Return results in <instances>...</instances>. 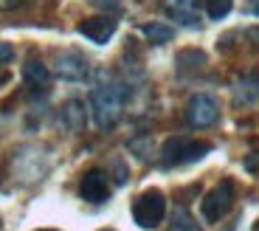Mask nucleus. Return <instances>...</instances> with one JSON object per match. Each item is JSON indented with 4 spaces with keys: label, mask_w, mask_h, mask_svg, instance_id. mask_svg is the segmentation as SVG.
Wrapping results in <instances>:
<instances>
[{
    "label": "nucleus",
    "mask_w": 259,
    "mask_h": 231,
    "mask_svg": "<svg viewBox=\"0 0 259 231\" xmlns=\"http://www.w3.org/2000/svg\"><path fill=\"white\" fill-rule=\"evenodd\" d=\"M23 79H26L34 90H46L48 79H51V71H48L42 62H26L23 65Z\"/></svg>",
    "instance_id": "nucleus-9"
},
{
    "label": "nucleus",
    "mask_w": 259,
    "mask_h": 231,
    "mask_svg": "<svg viewBox=\"0 0 259 231\" xmlns=\"http://www.w3.org/2000/svg\"><path fill=\"white\" fill-rule=\"evenodd\" d=\"M124 107V88L116 82H99L96 88L91 90V113L93 122L102 130H110L113 124L118 122Z\"/></svg>",
    "instance_id": "nucleus-1"
},
{
    "label": "nucleus",
    "mask_w": 259,
    "mask_h": 231,
    "mask_svg": "<svg viewBox=\"0 0 259 231\" xmlns=\"http://www.w3.org/2000/svg\"><path fill=\"white\" fill-rule=\"evenodd\" d=\"M12 57H14L12 45H9V43H0V62H9Z\"/></svg>",
    "instance_id": "nucleus-17"
},
{
    "label": "nucleus",
    "mask_w": 259,
    "mask_h": 231,
    "mask_svg": "<svg viewBox=\"0 0 259 231\" xmlns=\"http://www.w3.org/2000/svg\"><path fill=\"white\" fill-rule=\"evenodd\" d=\"M79 195L91 203H104L110 198V183H107V175L102 169H88L79 180Z\"/></svg>",
    "instance_id": "nucleus-6"
},
{
    "label": "nucleus",
    "mask_w": 259,
    "mask_h": 231,
    "mask_svg": "<svg viewBox=\"0 0 259 231\" xmlns=\"http://www.w3.org/2000/svg\"><path fill=\"white\" fill-rule=\"evenodd\" d=\"M203 65H206V54L203 51H194V48H189V51H181L178 54V71L181 73H194V71H203Z\"/></svg>",
    "instance_id": "nucleus-11"
},
{
    "label": "nucleus",
    "mask_w": 259,
    "mask_h": 231,
    "mask_svg": "<svg viewBox=\"0 0 259 231\" xmlns=\"http://www.w3.org/2000/svg\"><path fill=\"white\" fill-rule=\"evenodd\" d=\"M54 73L62 79H71V82L84 79L88 76V59L79 51H59L54 57Z\"/></svg>",
    "instance_id": "nucleus-7"
},
{
    "label": "nucleus",
    "mask_w": 259,
    "mask_h": 231,
    "mask_svg": "<svg viewBox=\"0 0 259 231\" xmlns=\"http://www.w3.org/2000/svg\"><path fill=\"white\" fill-rule=\"evenodd\" d=\"M234 206V183L228 178H223L217 186H211V192L203 195L200 200V212L206 223H217L220 217H226L228 209Z\"/></svg>",
    "instance_id": "nucleus-4"
},
{
    "label": "nucleus",
    "mask_w": 259,
    "mask_h": 231,
    "mask_svg": "<svg viewBox=\"0 0 259 231\" xmlns=\"http://www.w3.org/2000/svg\"><path fill=\"white\" fill-rule=\"evenodd\" d=\"M93 3H96V6H104V9H110V12H118V0H93Z\"/></svg>",
    "instance_id": "nucleus-18"
},
{
    "label": "nucleus",
    "mask_w": 259,
    "mask_h": 231,
    "mask_svg": "<svg viewBox=\"0 0 259 231\" xmlns=\"http://www.w3.org/2000/svg\"><path fill=\"white\" fill-rule=\"evenodd\" d=\"M251 14H256V17H259V0H251Z\"/></svg>",
    "instance_id": "nucleus-19"
},
{
    "label": "nucleus",
    "mask_w": 259,
    "mask_h": 231,
    "mask_svg": "<svg viewBox=\"0 0 259 231\" xmlns=\"http://www.w3.org/2000/svg\"><path fill=\"white\" fill-rule=\"evenodd\" d=\"M234 96H237V102H259V73L242 76L234 88Z\"/></svg>",
    "instance_id": "nucleus-10"
},
{
    "label": "nucleus",
    "mask_w": 259,
    "mask_h": 231,
    "mask_svg": "<svg viewBox=\"0 0 259 231\" xmlns=\"http://www.w3.org/2000/svg\"><path fill=\"white\" fill-rule=\"evenodd\" d=\"M208 152H211V144L208 141H192V138H183V135H172L161 147V167L194 164V161H200Z\"/></svg>",
    "instance_id": "nucleus-2"
},
{
    "label": "nucleus",
    "mask_w": 259,
    "mask_h": 231,
    "mask_svg": "<svg viewBox=\"0 0 259 231\" xmlns=\"http://www.w3.org/2000/svg\"><path fill=\"white\" fill-rule=\"evenodd\" d=\"M169 231H200V225L192 220V214L186 209H175L172 214V223H169Z\"/></svg>",
    "instance_id": "nucleus-13"
},
{
    "label": "nucleus",
    "mask_w": 259,
    "mask_h": 231,
    "mask_svg": "<svg viewBox=\"0 0 259 231\" xmlns=\"http://www.w3.org/2000/svg\"><path fill=\"white\" fill-rule=\"evenodd\" d=\"M37 231H57V228H37Z\"/></svg>",
    "instance_id": "nucleus-20"
},
{
    "label": "nucleus",
    "mask_w": 259,
    "mask_h": 231,
    "mask_svg": "<svg viewBox=\"0 0 259 231\" xmlns=\"http://www.w3.org/2000/svg\"><path fill=\"white\" fill-rule=\"evenodd\" d=\"M79 31L96 45H104L107 40L116 34V20L113 17H91V20H82L79 23Z\"/></svg>",
    "instance_id": "nucleus-8"
},
{
    "label": "nucleus",
    "mask_w": 259,
    "mask_h": 231,
    "mask_svg": "<svg viewBox=\"0 0 259 231\" xmlns=\"http://www.w3.org/2000/svg\"><path fill=\"white\" fill-rule=\"evenodd\" d=\"M141 34L149 40V43H166V40L175 37V28H172V26H163V23H149V26L141 28Z\"/></svg>",
    "instance_id": "nucleus-12"
},
{
    "label": "nucleus",
    "mask_w": 259,
    "mask_h": 231,
    "mask_svg": "<svg viewBox=\"0 0 259 231\" xmlns=\"http://www.w3.org/2000/svg\"><path fill=\"white\" fill-rule=\"evenodd\" d=\"M102 231H113V228H102Z\"/></svg>",
    "instance_id": "nucleus-21"
},
{
    "label": "nucleus",
    "mask_w": 259,
    "mask_h": 231,
    "mask_svg": "<svg viewBox=\"0 0 259 231\" xmlns=\"http://www.w3.org/2000/svg\"><path fill=\"white\" fill-rule=\"evenodd\" d=\"M217 119H220V107H217V102H214L211 96H192V102L186 104V122L192 124V127L203 130V127H211V124H217Z\"/></svg>",
    "instance_id": "nucleus-5"
},
{
    "label": "nucleus",
    "mask_w": 259,
    "mask_h": 231,
    "mask_svg": "<svg viewBox=\"0 0 259 231\" xmlns=\"http://www.w3.org/2000/svg\"><path fill=\"white\" fill-rule=\"evenodd\" d=\"M242 167H245L251 175H259V149H253V152H248V155H245Z\"/></svg>",
    "instance_id": "nucleus-16"
},
{
    "label": "nucleus",
    "mask_w": 259,
    "mask_h": 231,
    "mask_svg": "<svg viewBox=\"0 0 259 231\" xmlns=\"http://www.w3.org/2000/svg\"><path fill=\"white\" fill-rule=\"evenodd\" d=\"M206 12L211 20H223L231 12V0H206Z\"/></svg>",
    "instance_id": "nucleus-14"
},
{
    "label": "nucleus",
    "mask_w": 259,
    "mask_h": 231,
    "mask_svg": "<svg viewBox=\"0 0 259 231\" xmlns=\"http://www.w3.org/2000/svg\"><path fill=\"white\" fill-rule=\"evenodd\" d=\"M65 119H71V127H82V104L79 102H68L65 104Z\"/></svg>",
    "instance_id": "nucleus-15"
},
{
    "label": "nucleus",
    "mask_w": 259,
    "mask_h": 231,
    "mask_svg": "<svg viewBox=\"0 0 259 231\" xmlns=\"http://www.w3.org/2000/svg\"><path fill=\"white\" fill-rule=\"evenodd\" d=\"M166 214V198L161 189H147L133 200V220L141 228H155Z\"/></svg>",
    "instance_id": "nucleus-3"
}]
</instances>
